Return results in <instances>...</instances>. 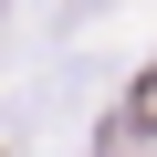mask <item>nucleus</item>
<instances>
[{
  "mask_svg": "<svg viewBox=\"0 0 157 157\" xmlns=\"http://www.w3.org/2000/svg\"><path fill=\"white\" fill-rule=\"evenodd\" d=\"M126 126H157V73H147V94L126 105Z\"/></svg>",
  "mask_w": 157,
  "mask_h": 157,
  "instance_id": "f257e3e1",
  "label": "nucleus"
}]
</instances>
